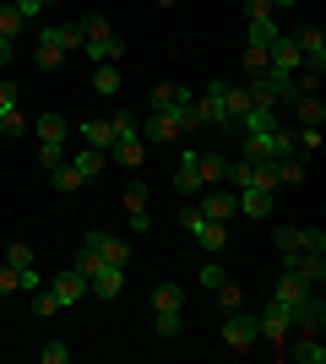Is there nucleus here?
Segmentation results:
<instances>
[{
	"mask_svg": "<svg viewBox=\"0 0 326 364\" xmlns=\"http://www.w3.org/2000/svg\"><path fill=\"white\" fill-rule=\"evenodd\" d=\"M77 28H82V49L93 55V65H120L125 44H120V38H114V28H109L104 16H82Z\"/></svg>",
	"mask_w": 326,
	"mask_h": 364,
	"instance_id": "1",
	"label": "nucleus"
},
{
	"mask_svg": "<svg viewBox=\"0 0 326 364\" xmlns=\"http://www.w3.org/2000/svg\"><path fill=\"white\" fill-rule=\"evenodd\" d=\"M256 343H261V332H256V316H250L245 304H239V310H223V348L245 353V348H256Z\"/></svg>",
	"mask_w": 326,
	"mask_h": 364,
	"instance_id": "2",
	"label": "nucleus"
},
{
	"mask_svg": "<svg viewBox=\"0 0 326 364\" xmlns=\"http://www.w3.org/2000/svg\"><path fill=\"white\" fill-rule=\"evenodd\" d=\"M82 250H93L104 267H131V240L104 234V228H87V234H82Z\"/></svg>",
	"mask_w": 326,
	"mask_h": 364,
	"instance_id": "3",
	"label": "nucleus"
},
{
	"mask_svg": "<svg viewBox=\"0 0 326 364\" xmlns=\"http://www.w3.org/2000/svg\"><path fill=\"white\" fill-rule=\"evenodd\" d=\"M196 114H202V125L234 131V120H229V82H207L202 98H196Z\"/></svg>",
	"mask_w": 326,
	"mask_h": 364,
	"instance_id": "4",
	"label": "nucleus"
},
{
	"mask_svg": "<svg viewBox=\"0 0 326 364\" xmlns=\"http://www.w3.org/2000/svg\"><path fill=\"white\" fill-rule=\"evenodd\" d=\"M44 289L55 294V304H60V310H71V304H82V299H87V277H82L77 267H60V272L49 277Z\"/></svg>",
	"mask_w": 326,
	"mask_h": 364,
	"instance_id": "5",
	"label": "nucleus"
},
{
	"mask_svg": "<svg viewBox=\"0 0 326 364\" xmlns=\"http://www.w3.org/2000/svg\"><path fill=\"white\" fill-rule=\"evenodd\" d=\"M288 326L294 332H310V337H321V326H326V304H321V289H310L305 299L288 310Z\"/></svg>",
	"mask_w": 326,
	"mask_h": 364,
	"instance_id": "6",
	"label": "nucleus"
},
{
	"mask_svg": "<svg viewBox=\"0 0 326 364\" xmlns=\"http://www.w3.org/2000/svg\"><path fill=\"white\" fill-rule=\"evenodd\" d=\"M283 272H294L299 283L321 289L326 283V261H321V250H294V256H283Z\"/></svg>",
	"mask_w": 326,
	"mask_h": 364,
	"instance_id": "7",
	"label": "nucleus"
},
{
	"mask_svg": "<svg viewBox=\"0 0 326 364\" xmlns=\"http://www.w3.org/2000/svg\"><path fill=\"white\" fill-rule=\"evenodd\" d=\"M256 332L272 343V348H283L288 337H294V326H288V310H278V304H266L261 316H256Z\"/></svg>",
	"mask_w": 326,
	"mask_h": 364,
	"instance_id": "8",
	"label": "nucleus"
},
{
	"mask_svg": "<svg viewBox=\"0 0 326 364\" xmlns=\"http://www.w3.org/2000/svg\"><path fill=\"white\" fill-rule=\"evenodd\" d=\"M266 65H272V71H305V60H299V44L294 38H288V33H278V38H272V44H266Z\"/></svg>",
	"mask_w": 326,
	"mask_h": 364,
	"instance_id": "9",
	"label": "nucleus"
},
{
	"mask_svg": "<svg viewBox=\"0 0 326 364\" xmlns=\"http://www.w3.org/2000/svg\"><path fill=\"white\" fill-rule=\"evenodd\" d=\"M294 44H299V60H305V71L321 76V71H326V33H321V28H305Z\"/></svg>",
	"mask_w": 326,
	"mask_h": 364,
	"instance_id": "10",
	"label": "nucleus"
},
{
	"mask_svg": "<svg viewBox=\"0 0 326 364\" xmlns=\"http://www.w3.org/2000/svg\"><path fill=\"white\" fill-rule=\"evenodd\" d=\"M120 289H125V267H104L98 261L93 272H87V294H98V299H114Z\"/></svg>",
	"mask_w": 326,
	"mask_h": 364,
	"instance_id": "11",
	"label": "nucleus"
},
{
	"mask_svg": "<svg viewBox=\"0 0 326 364\" xmlns=\"http://www.w3.org/2000/svg\"><path fill=\"white\" fill-rule=\"evenodd\" d=\"M125 223H131V234H147V223H153V218H147V185L141 180H131L125 185Z\"/></svg>",
	"mask_w": 326,
	"mask_h": 364,
	"instance_id": "12",
	"label": "nucleus"
},
{
	"mask_svg": "<svg viewBox=\"0 0 326 364\" xmlns=\"http://www.w3.org/2000/svg\"><path fill=\"white\" fill-rule=\"evenodd\" d=\"M283 353L294 364H326V348H321V337H310V332H294L288 343H283Z\"/></svg>",
	"mask_w": 326,
	"mask_h": 364,
	"instance_id": "13",
	"label": "nucleus"
},
{
	"mask_svg": "<svg viewBox=\"0 0 326 364\" xmlns=\"http://www.w3.org/2000/svg\"><path fill=\"white\" fill-rule=\"evenodd\" d=\"M272 196L278 191H261V185H245V191H234V207L245 218H272Z\"/></svg>",
	"mask_w": 326,
	"mask_h": 364,
	"instance_id": "14",
	"label": "nucleus"
},
{
	"mask_svg": "<svg viewBox=\"0 0 326 364\" xmlns=\"http://www.w3.org/2000/svg\"><path fill=\"white\" fill-rule=\"evenodd\" d=\"M234 213H239V207H234V191H229V185H207V196H202V218H217V223H229Z\"/></svg>",
	"mask_w": 326,
	"mask_h": 364,
	"instance_id": "15",
	"label": "nucleus"
},
{
	"mask_svg": "<svg viewBox=\"0 0 326 364\" xmlns=\"http://www.w3.org/2000/svg\"><path fill=\"white\" fill-rule=\"evenodd\" d=\"M305 294H310V283H299L294 272H278V283H272V299H266V304H278V310H294Z\"/></svg>",
	"mask_w": 326,
	"mask_h": 364,
	"instance_id": "16",
	"label": "nucleus"
},
{
	"mask_svg": "<svg viewBox=\"0 0 326 364\" xmlns=\"http://www.w3.org/2000/svg\"><path fill=\"white\" fill-rule=\"evenodd\" d=\"M33 136H38V147H65V136H71V125H65L60 114L49 109V114H38V120H33Z\"/></svg>",
	"mask_w": 326,
	"mask_h": 364,
	"instance_id": "17",
	"label": "nucleus"
},
{
	"mask_svg": "<svg viewBox=\"0 0 326 364\" xmlns=\"http://www.w3.org/2000/svg\"><path fill=\"white\" fill-rule=\"evenodd\" d=\"M190 240L202 245L207 256H217V250H223V245H229V223H217V218H202V223L190 228Z\"/></svg>",
	"mask_w": 326,
	"mask_h": 364,
	"instance_id": "18",
	"label": "nucleus"
},
{
	"mask_svg": "<svg viewBox=\"0 0 326 364\" xmlns=\"http://www.w3.org/2000/svg\"><path fill=\"white\" fill-rule=\"evenodd\" d=\"M174 191H180V196H196V191H202V152H185V158H180Z\"/></svg>",
	"mask_w": 326,
	"mask_h": 364,
	"instance_id": "19",
	"label": "nucleus"
},
{
	"mask_svg": "<svg viewBox=\"0 0 326 364\" xmlns=\"http://www.w3.org/2000/svg\"><path fill=\"white\" fill-rule=\"evenodd\" d=\"M49 185H55V196H77V191H82L87 180H82V168L71 164V158H60V164L49 168Z\"/></svg>",
	"mask_w": 326,
	"mask_h": 364,
	"instance_id": "20",
	"label": "nucleus"
},
{
	"mask_svg": "<svg viewBox=\"0 0 326 364\" xmlns=\"http://www.w3.org/2000/svg\"><path fill=\"white\" fill-rule=\"evenodd\" d=\"M141 131H147V141H174V136H180V120H174L169 109H153Z\"/></svg>",
	"mask_w": 326,
	"mask_h": 364,
	"instance_id": "21",
	"label": "nucleus"
},
{
	"mask_svg": "<svg viewBox=\"0 0 326 364\" xmlns=\"http://www.w3.org/2000/svg\"><path fill=\"white\" fill-rule=\"evenodd\" d=\"M163 310H185V289L180 283H158L153 289V316H163Z\"/></svg>",
	"mask_w": 326,
	"mask_h": 364,
	"instance_id": "22",
	"label": "nucleus"
},
{
	"mask_svg": "<svg viewBox=\"0 0 326 364\" xmlns=\"http://www.w3.org/2000/svg\"><path fill=\"white\" fill-rule=\"evenodd\" d=\"M82 141H87L93 152H109V147H114V125H109V120H87V125H82Z\"/></svg>",
	"mask_w": 326,
	"mask_h": 364,
	"instance_id": "23",
	"label": "nucleus"
},
{
	"mask_svg": "<svg viewBox=\"0 0 326 364\" xmlns=\"http://www.w3.org/2000/svg\"><path fill=\"white\" fill-rule=\"evenodd\" d=\"M33 60H38V71H60V65H65V49L55 44L49 33H38V55H33Z\"/></svg>",
	"mask_w": 326,
	"mask_h": 364,
	"instance_id": "24",
	"label": "nucleus"
},
{
	"mask_svg": "<svg viewBox=\"0 0 326 364\" xmlns=\"http://www.w3.org/2000/svg\"><path fill=\"white\" fill-rule=\"evenodd\" d=\"M294 109H299V125H326V104L315 98V92H299Z\"/></svg>",
	"mask_w": 326,
	"mask_h": 364,
	"instance_id": "25",
	"label": "nucleus"
},
{
	"mask_svg": "<svg viewBox=\"0 0 326 364\" xmlns=\"http://www.w3.org/2000/svg\"><path fill=\"white\" fill-rule=\"evenodd\" d=\"M266 147H272V164H278V158H294V131H288V125H272V131H266Z\"/></svg>",
	"mask_w": 326,
	"mask_h": 364,
	"instance_id": "26",
	"label": "nucleus"
},
{
	"mask_svg": "<svg viewBox=\"0 0 326 364\" xmlns=\"http://www.w3.org/2000/svg\"><path fill=\"white\" fill-rule=\"evenodd\" d=\"M169 114L180 120V131H196V125H202V114H196V98H190V92H180V98H174Z\"/></svg>",
	"mask_w": 326,
	"mask_h": 364,
	"instance_id": "27",
	"label": "nucleus"
},
{
	"mask_svg": "<svg viewBox=\"0 0 326 364\" xmlns=\"http://www.w3.org/2000/svg\"><path fill=\"white\" fill-rule=\"evenodd\" d=\"M109 152H114V164H125V168H141V136H120Z\"/></svg>",
	"mask_w": 326,
	"mask_h": 364,
	"instance_id": "28",
	"label": "nucleus"
},
{
	"mask_svg": "<svg viewBox=\"0 0 326 364\" xmlns=\"http://www.w3.org/2000/svg\"><path fill=\"white\" fill-rule=\"evenodd\" d=\"M272 174H278V185H299V180H305V158H299V152H294V158H278Z\"/></svg>",
	"mask_w": 326,
	"mask_h": 364,
	"instance_id": "29",
	"label": "nucleus"
},
{
	"mask_svg": "<svg viewBox=\"0 0 326 364\" xmlns=\"http://www.w3.org/2000/svg\"><path fill=\"white\" fill-rule=\"evenodd\" d=\"M71 164H77V168H82V180L93 185V180H98V174H104V152H93V147H82V152H77V158H71Z\"/></svg>",
	"mask_w": 326,
	"mask_h": 364,
	"instance_id": "30",
	"label": "nucleus"
},
{
	"mask_svg": "<svg viewBox=\"0 0 326 364\" xmlns=\"http://www.w3.org/2000/svg\"><path fill=\"white\" fill-rule=\"evenodd\" d=\"M93 87L104 92V98H114V92H120V65H93Z\"/></svg>",
	"mask_w": 326,
	"mask_h": 364,
	"instance_id": "31",
	"label": "nucleus"
},
{
	"mask_svg": "<svg viewBox=\"0 0 326 364\" xmlns=\"http://www.w3.org/2000/svg\"><path fill=\"white\" fill-rule=\"evenodd\" d=\"M223 168H229L223 152H202V185H223Z\"/></svg>",
	"mask_w": 326,
	"mask_h": 364,
	"instance_id": "32",
	"label": "nucleus"
},
{
	"mask_svg": "<svg viewBox=\"0 0 326 364\" xmlns=\"http://www.w3.org/2000/svg\"><path fill=\"white\" fill-rule=\"evenodd\" d=\"M272 38H278V22H272V16H250V38L245 44H272Z\"/></svg>",
	"mask_w": 326,
	"mask_h": 364,
	"instance_id": "33",
	"label": "nucleus"
},
{
	"mask_svg": "<svg viewBox=\"0 0 326 364\" xmlns=\"http://www.w3.org/2000/svg\"><path fill=\"white\" fill-rule=\"evenodd\" d=\"M153 332L163 337V343H174V337H180V310H163V316H153Z\"/></svg>",
	"mask_w": 326,
	"mask_h": 364,
	"instance_id": "34",
	"label": "nucleus"
},
{
	"mask_svg": "<svg viewBox=\"0 0 326 364\" xmlns=\"http://www.w3.org/2000/svg\"><path fill=\"white\" fill-rule=\"evenodd\" d=\"M305 250V228H278V256H294Z\"/></svg>",
	"mask_w": 326,
	"mask_h": 364,
	"instance_id": "35",
	"label": "nucleus"
},
{
	"mask_svg": "<svg viewBox=\"0 0 326 364\" xmlns=\"http://www.w3.org/2000/svg\"><path fill=\"white\" fill-rule=\"evenodd\" d=\"M22 28H28V22H22V11H16V6H0V38H16Z\"/></svg>",
	"mask_w": 326,
	"mask_h": 364,
	"instance_id": "36",
	"label": "nucleus"
},
{
	"mask_svg": "<svg viewBox=\"0 0 326 364\" xmlns=\"http://www.w3.org/2000/svg\"><path fill=\"white\" fill-rule=\"evenodd\" d=\"M217 304H223V310H239V304H245V294H239V283H229V277H223V283H217Z\"/></svg>",
	"mask_w": 326,
	"mask_h": 364,
	"instance_id": "37",
	"label": "nucleus"
},
{
	"mask_svg": "<svg viewBox=\"0 0 326 364\" xmlns=\"http://www.w3.org/2000/svg\"><path fill=\"white\" fill-rule=\"evenodd\" d=\"M245 71H250V76L266 71V44H245Z\"/></svg>",
	"mask_w": 326,
	"mask_h": 364,
	"instance_id": "38",
	"label": "nucleus"
},
{
	"mask_svg": "<svg viewBox=\"0 0 326 364\" xmlns=\"http://www.w3.org/2000/svg\"><path fill=\"white\" fill-rule=\"evenodd\" d=\"M38 289H44L38 267H22V272H16V294H38Z\"/></svg>",
	"mask_w": 326,
	"mask_h": 364,
	"instance_id": "39",
	"label": "nucleus"
},
{
	"mask_svg": "<svg viewBox=\"0 0 326 364\" xmlns=\"http://www.w3.org/2000/svg\"><path fill=\"white\" fill-rule=\"evenodd\" d=\"M6 261H11L16 272H22V267H33V245H22V240H16V245H6Z\"/></svg>",
	"mask_w": 326,
	"mask_h": 364,
	"instance_id": "40",
	"label": "nucleus"
},
{
	"mask_svg": "<svg viewBox=\"0 0 326 364\" xmlns=\"http://www.w3.org/2000/svg\"><path fill=\"white\" fill-rule=\"evenodd\" d=\"M38 359H44V364H71V348H65V343H44Z\"/></svg>",
	"mask_w": 326,
	"mask_h": 364,
	"instance_id": "41",
	"label": "nucleus"
},
{
	"mask_svg": "<svg viewBox=\"0 0 326 364\" xmlns=\"http://www.w3.org/2000/svg\"><path fill=\"white\" fill-rule=\"evenodd\" d=\"M16 114V82H0V120Z\"/></svg>",
	"mask_w": 326,
	"mask_h": 364,
	"instance_id": "42",
	"label": "nucleus"
},
{
	"mask_svg": "<svg viewBox=\"0 0 326 364\" xmlns=\"http://www.w3.org/2000/svg\"><path fill=\"white\" fill-rule=\"evenodd\" d=\"M174 98H180V87H174V82H158V87H153V109H169Z\"/></svg>",
	"mask_w": 326,
	"mask_h": 364,
	"instance_id": "43",
	"label": "nucleus"
},
{
	"mask_svg": "<svg viewBox=\"0 0 326 364\" xmlns=\"http://www.w3.org/2000/svg\"><path fill=\"white\" fill-rule=\"evenodd\" d=\"M0 294H16V267L11 261H0Z\"/></svg>",
	"mask_w": 326,
	"mask_h": 364,
	"instance_id": "44",
	"label": "nucleus"
},
{
	"mask_svg": "<svg viewBox=\"0 0 326 364\" xmlns=\"http://www.w3.org/2000/svg\"><path fill=\"white\" fill-rule=\"evenodd\" d=\"M217 283H223V267H212V261H207V267H202V289H217Z\"/></svg>",
	"mask_w": 326,
	"mask_h": 364,
	"instance_id": "45",
	"label": "nucleus"
},
{
	"mask_svg": "<svg viewBox=\"0 0 326 364\" xmlns=\"http://www.w3.org/2000/svg\"><path fill=\"white\" fill-rule=\"evenodd\" d=\"M60 158H65V147H38V164H44V168H55Z\"/></svg>",
	"mask_w": 326,
	"mask_h": 364,
	"instance_id": "46",
	"label": "nucleus"
},
{
	"mask_svg": "<svg viewBox=\"0 0 326 364\" xmlns=\"http://www.w3.org/2000/svg\"><path fill=\"white\" fill-rule=\"evenodd\" d=\"M0 131H11V136H22V131H28V120H22V109H16L11 120H0Z\"/></svg>",
	"mask_w": 326,
	"mask_h": 364,
	"instance_id": "47",
	"label": "nucleus"
},
{
	"mask_svg": "<svg viewBox=\"0 0 326 364\" xmlns=\"http://www.w3.org/2000/svg\"><path fill=\"white\" fill-rule=\"evenodd\" d=\"M245 16H272V0H245Z\"/></svg>",
	"mask_w": 326,
	"mask_h": 364,
	"instance_id": "48",
	"label": "nucleus"
},
{
	"mask_svg": "<svg viewBox=\"0 0 326 364\" xmlns=\"http://www.w3.org/2000/svg\"><path fill=\"white\" fill-rule=\"evenodd\" d=\"M196 223H202V207H185V213H180V228H185V234H190V228H196Z\"/></svg>",
	"mask_w": 326,
	"mask_h": 364,
	"instance_id": "49",
	"label": "nucleus"
},
{
	"mask_svg": "<svg viewBox=\"0 0 326 364\" xmlns=\"http://www.w3.org/2000/svg\"><path fill=\"white\" fill-rule=\"evenodd\" d=\"M11 60V38H0V65Z\"/></svg>",
	"mask_w": 326,
	"mask_h": 364,
	"instance_id": "50",
	"label": "nucleus"
},
{
	"mask_svg": "<svg viewBox=\"0 0 326 364\" xmlns=\"http://www.w3.org/2000/svg\"><path fill=\"white\" fill-rule=\"evenodd\" d=\"M283 6H294V0H272V11H283Z\"/></svg>",
	"mask_w": 326,
	"mask_h": 364,
	"instance_id": "51",
	"label": "nucleus"
},
{
	"mask_svg": "<svg viewBox=\"0 0 326 364\" xmlns=\"http://www.w3.org/2000/svg\"><path fill=\"white\" fill-rule=\"evenodd\" d=\"M38 6H55V0H38Z\"/></svg>",
	"mask_w": 326,
	"mask_h": 364,
	"instance_id": "52",
	"label": "nucleus"
}]
</instances>
